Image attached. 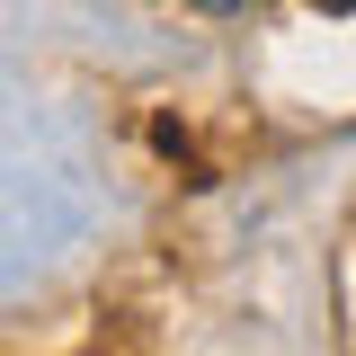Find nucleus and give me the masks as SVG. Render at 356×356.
<instances>
[{
  "instance_id": "obj_1",
  "label": "nucleus",
  "mask_w": 356,
  "mask_h": 356,
  "mask_svg": "<svg viewBox=\"0 0 356 356\" xmlns=\"http://www.w3.org/2000/svg\"><path fill=\"white\" fill-rule=\"evenodd\" d=\"M196 9H214V18H222V9H250V0H196Z\"/></svg>"
}]
</instances>
